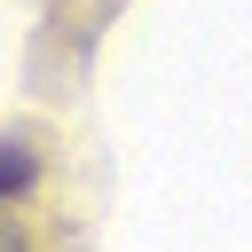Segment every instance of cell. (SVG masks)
<instances>
[{
	"label": "cell",
	"mask_w": 252,
	"mask_h": 252,
	"mask_svg": "<svg viewBox=\"0 0 252 252\" xmlns=\"http://www.w3.org/2000/svg\"><path fill=\"white\" fill-rule=\"evenodd\" d=\"M0 189H8V197L32 189V150H24V142H8V158H0Z\"/></svg>",
	"instance_id": "6da1fadb"
}]
</instances>
